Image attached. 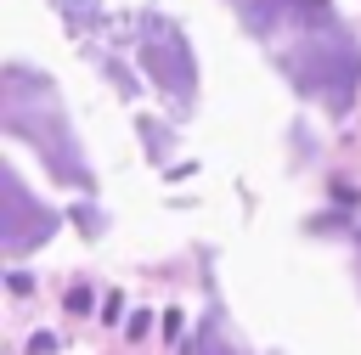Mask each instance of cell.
Instances as JSON below:
<instances>
[{
  "mask_svg": "<svg viewBox=\"0 0 361 355\" xmlns=\"http://www.w3.org/2000/svg\"><path fill=\"white\" fill-rule=\"evenodd\" d=\"M197 349H203V355H237V349H231V344L220 338V327H214V321L203 327V338H197Z\"/></svg>",
  "mask_w": 361,
  "mask_h": 355,
  "instance_id": "cell-1",
  "label": "cell"
},
{
  "mask_svg": "<svg viewBox=\"0 0 361 355\" xmlns=\"http://www.w3.org/2000/svg\"><path fill=\"white\" fill-rule=\"evenodd\" d=\"M147 327H152V316H147V310H135V316H130V338H141Z\"/></svg>",
  "mask_w": 361,
  "mask_h": 355,
  "instance_id": "cell-2",
  "label": "cell"
}]
</instances>
